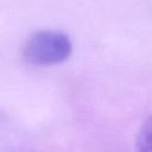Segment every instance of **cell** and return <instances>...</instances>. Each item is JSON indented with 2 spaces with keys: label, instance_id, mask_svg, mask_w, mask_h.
Segmentation results:
<instances>
[{
  "label": "cell",
  "instance_id": "1",
  "mask_svg": "<svg viewBox=\"0 0 152 152\" xmlns=\"http://www.w3.org/2000/svg\"><path fill=\"white\" fill-rule=\"evenodd\" d=\"M72 52L68 34L56 30H40L32 33L23 46L25 61L32 65L50 66L66 61Z\"/></svg>",
  "mask_w": 152,
  "mask_h": 152
},
{
  "label": "cell",
  "instance_id": "2",
  "mask_svg": "<svg viewBox=\"0 0 152 152\" xmlns=\"http://www.w3.org/2000/svg\"><path fill=\"white\" fill-rule=\"evenodd\" d=\"M137 151L152 152V115L141 125L137 135Z\"/></svg>",
  "mask_w": 152,
  "mask_h": 152
}]
</instances>
